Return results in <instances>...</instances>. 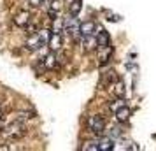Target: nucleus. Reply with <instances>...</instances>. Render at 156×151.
<instances>
[{
	"label": "nucleus",
	"instance_id": "20e7f679",
	"mask_svg": "<svg viewBox=\"0 0 156 151\" xmlns=\"http://www.w3.org/2000/svg\"><path fill=\"white\" fill-rule=\"evenodd\" d=\"M41 62H42V67L44 70H55L58 69V65H60V56H58V51H49L46 56L41 58Z\"/></svg>",
	"mask_w": 156,
	"mask_h": 151
},
{
	"label": "nucleus",
	"instance_id": "7ed1b4c3",
	"mask_svg": "<svg viewBox=\"0 0 156 151\" xmlns=\"http://www.w3.org/2000/svg\"><path fill=\"white\" fill-rule=\"evenodd\" d=\"M25 134H27V127H25V123H21V121L11 123L5 130H2V135L5 137V139H9V141H18V139H21Z\"/></svg>",
	"mask_w": 156,
	"mask_h": 151
},
{
	"label": "nucleus",
	"instance_id": "412c9836",
	"mask_svg": "<svg viewBox=\"0 0 156 151\" xmlns=\"http://www.w3.org/2000/svg\"><path fill=\"white\" fill-rule=\"evenodd\" d=\"M44 2H48V0H28V4L32 7H41Z\"/></svg>",
	"mask_w": 156,
	"mask_h": 151
},
{
	"label": "nucleus",
	"instance_id": "f257e3e1",
	"mask_svg": "<svg viewBox=\"0 0 156 151\" xmlns=\"http://www.w3.org/2000/svg\"><path fill=\"white\" fill-rule=\"evenodd\" d=\"M86 130H88L90 134H93L95 137L104 135V134H105V120L100 114L88 116V120H86Z\"/></svg>",
	"mask_w": 156,
	"mask_h": 151
},
{
	"label": "nucleus",
	"instance_id": "a211bd4d",
	"mask_svg": "<svg viewBox=\"0 0 156 151\" xmlns=\"http://www.w3.org/2000/svg\"><path fill=\"white\" fill-rule=\"evenodd\" d=\"M30 118H35V114H34V113H27V111H18V113H16L14 121H21V123H25V121H28Z\"/></svg>",
	"mask_w": 156,
	"mask_h": 151
},
{
	"label": "nucleus",
	"instance_id": "6ab92c4d",
	"mask_svg": "<svg viewBox=\"0 0 156 151\" xmlns=\"http://www.w3.org/2000/svg\"><path fill=\"white\" fill-rule=\"evenodd\" d=\"M83 149L86 151H98V141L93 139V141H88V142L83 144Z\"/></svg>",
	"mask_w": 156,
	"mask_h": 151
},
{
	"label": "nucleus",
	"instance_id": "b1692460",
	"mask_svg": "<svg viewBox=\"0 0 156 151\" xmlns=\"http://www.w3.org/2000/svg\"><path fill=\"white\" fill-rule=\"evenodd\" d=\"M0 134H2V128H0Z\"/></svg>",
	"mask_w": 156,
	"mask_h": 151
},
{
	"label": "nucleus",
	"instance_id": "0eeeda50",
	"mask_svg": "<svg viewBox=\"0 0 156 151\" xmlns=\"http://www.w3.org/2000/svg\"><path fill=\"white\" fill-rule=\"evenodd\" d=\"M12 23H14L18 28H23V30H25V28L30 25V23H32V13L23 9V11H20L18 14H14V18H12Z\"/></svg>",
	"mask_w": 156,
	"mask_h": 151
},
{
	"label": "nucleus",
	"instance_id": "aec40b11",
	"mask_svg": "<svg viewBox=\"0 0 156 151\" xmlns=\"http://www.w3.org/2000/svg\"><path fill=\"white\" fill-rule=\"evenodd\" d=\"M39 27H37L35 23H30L28 27H27V28H25V32H27V35H34V34H37V32H39Z\"/></svg>",
	"mask_w": 156,
	"mask_h": 151
},
{
	"label": "nucleus",
	"instance_id": "f8f14e48",
	"mask_svg": "<svg viewBox=\"0 0 156 151\" xmlns=\"http://www.w3.org/2000/svg\"><path fill=\"white\" fill-rule=\"evenodd\" d=\"M130 114H132V111L128 106H123L121 109H118L116 113H114V118H116V121L118 123H126L130 120Z\"/></svg>",
	"mask_w": 156,
	"mask_h": 151
},
{
	"label": "nucleus",
	"instance_id": "9b49d317",
	"mask_svg": "<svg viewBox=\"0 0 156 151\" xmlns=\"http://www.w3.org/2000/svg\"><path fill=\"white\" fill-rule=\"evenodd\" d=\"M65 7H67V13L69 14L77 16L81 13V9H83V0H67Z\"/></svg>",
	"mask_w": 156,
	"mask_h": 151
},
{
	"label": "nucleus",
	"instance_id": "1a4fd4ad",
	"mask_svg": "<svg viewBox=\"0 0 156 151\" xmlns=\"http://www.w3.org/2000/svg\"><path fill=\"white\" fill-rule=\"evenodd\" d=\"M48 48H49V51H60L63 48V35L60 32H53L48 41Z\"/></svg>",
	"mask_w": 156,
	"mask_h": 151
},
{
	"label": "nucleus",
	"instance_id": "ddd939ff",
	"mask_svg": "<svg viewBox=\"0 0 156 151\" xmlns=\"http://www.w3.org/2000/svg\"><path fill=\"white\" fill-rule=\"evenodd\" d=\"M97 23L95 21H83L81 23V35H95L97 34Z\"/></svg>",
	"mask_w": 156,
	"mask_h": 151
},
{
	"label": "nucleus",
	"instance_id": "6e6552de",
	"mask_svg": "<svg viewBox=\"0 0 156 151\" xmlns=\"http://www.w3.org/2000/svg\"><path fill=\"white\" fill-rule=\"evenodd\" d=\"M81 46H83V51H86V53H91V51L98 49L97 34L95 35H81Z\"/></svg>",
	"mask_w": 156,
	"mask_h": 151
},
{
	"label": "nucleus",
	"instance_id": "f03ea898",
	"mask_svg": "<svg viewBox=\"0 0 156 151\" xmlns=\"http://www.w3.org/2000/svg\"><path fill=\"white\" fill-rule=\"evenodd\" d=\"M63 32L72 39L81 37V21L77 20V16L69 14L67 18H63Z\"/></svg>",
	"mask_w": 156,
	"mask_h": 151
},
{
	"label": "nucleus",
	"instance_id": "5701e85b",
	"mask_svg": "<svg viewBox=\"0 0 156 151\" xmlns=\"http://www.w3.org/2000/svg\"><path fill=\"white\" fill-rule=\"evenodd\" d=\"M48 2H53V0H48Z\"/></svg>",
	"mask_w": 156,
	"mask_h": 151
},
{
	"label": "nucleus",
	"instance_id": "4be33fe9",
	"mask_svg": "<svg viewBox=\"0 0 156 151\" xmlns=\"http://www.w3.org/2000/svg\"><path fill=\"white\" fill-rule=\"evenodd\" d=\"M2 118H4V113H2V109H0V121H2Z\"/></svg>",
	"mask_w": 156,
	"mask_h": 151
},
{
	"label": "nucleus",
	"instance_id": "f3484780",
	"mask_svg": "<svg viewBox=\"0 0 156 151\" xmlns=\"http://www.w3.org/2000/svg\"><path fill=\"white\" fill-rule=\"evenodd\" d=\"M121 125H123V123H118V125L111 127V130H109V137H112V139H119V137L125 135V130H123Z\"/></svg>",
	"mask_w": 156,
	"mask_h": 151
},
{
	"label": "nucleus",
	"instance_id": "2eb2a0df",
	"mask_svg": "<svg viewBox=\"0 0 156 151\" xmlns=\"http://www.w3.org/2000/svg\"><path fill=\"white\" fill-rule=\"evenodd\" d=\"M111 90H112L114 97H119V99H125V95H126V88H125V84H123V81H119V79L111 86Z\"/></svg>",
	"mask_w": 156,
	"mask_h": 151
},
{
	"label": "nucleus",
	"instance_id": "dca6fc26",
	"mask_svg": "<svg viewBox=\"0 0 156 151\" xmlns=\"http://www.w3.org/2000/svg\"><path fill=\"white\" fill-rule=\"evenodd\" d=\"M123 106H126V104H125V99H119V97H116L114 100L107 102V109H109V111H112V113H116V111L121 109Z\"/></svg>",
	"mask_w": 156,
	"mask_h": 151
},
{
	"label": "nucleus",
	"instance_id": "423d86ee",
	"mask_svg": "<svg viewBox=\"0 0 156 151\" xmlns=\"http://www.w3.org/2000/svg\"><path fill=\"white\" fill-rule=\"evenodd\" d=\"M44 46H48V44L42 41V37L39 35V32L34 34V35H28V39L25 41V49L27 51H39Z\"/></svg>",
	"mask_w": 156,
	"mask_h": 151
},
{
	"label": "nucleus",
	"instance_id": "9d476101",
	"mask_svg": "<svg viewBox=\"0 0 156 151\" xmlns=\"http://www.w3.org/2000/svg\"><path fill=\"white\" fill-rule=\"evenodd\" d=\"M97 39H98V48H107V46H111V34L107 32V30H104V28H100L98 27V30H97Z\"/></svg>",
	"mask_w": 156,
	"mask_h": 151
},
{
	"label": "nucleus",
	"instance_id": "39448f33",
	"mask_svg": "<svg viewBox=\"0 0 156 151\" xmlns=\"http://www.w3.org/2000/svg\"><path fill=\"white\" fill-rule=\"evenodd\" d=\"M114 56V48L112 46H107V48H98V55H97V63L100 67H105L111 63V60Z\"/></svg>",
	"mask_w": 156,
	"mask_h": 151
},
{
	"label": "nucleus",
	"instance_id": "4468645a",
	"mask_svg": "<svg viewBox=\"0 0 156 151\" xmlns=\"http://www.w3.org/2000/svg\"><path fill=\"white\" fill-rule=\"evenodd\" d=\"M116 81H118V74H116V70L112 69V70L104 72V76H102V81H100V83H102L104 86H112Z\"/></svg>",
	"mask_w": 156,
	"mask_h": 151
}]
</instances>
